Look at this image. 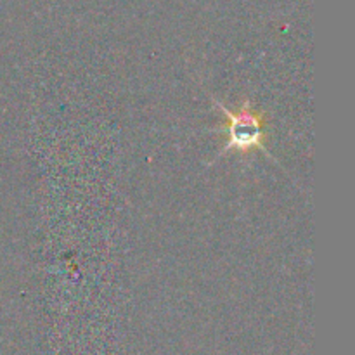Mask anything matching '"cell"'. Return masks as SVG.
I'll list each match as a JSON object with an SVG mask.
<instances>
[{
	"instance_id": "1",
	"label": "cell",
	"mask_w": 355,
	"mask_h": 355,
	"mask_svg": "<svg viewBox=\"0 0 355 355\" xmlns=\"http://www.w3.org/2000/svg\"><path fill=\"white\" fill-rule=\"evenodd\" d=\"M211 97V103L215 107L220 110V113L225 116V121L218 127L211 128L210 132H218V134L225 135V144L220 149V153L217 155V158L227 155V153H239V155H250V153L260 151L267 156L269 159H272L276 165L277 159L267 149L266 141H267V128H269V121H267L266 113L263 111L255 110L252 107L250 101H243L241 106L238 107V111L229 110L225 104H222L220 101Z\"/></svg>"
}]
</instances>
